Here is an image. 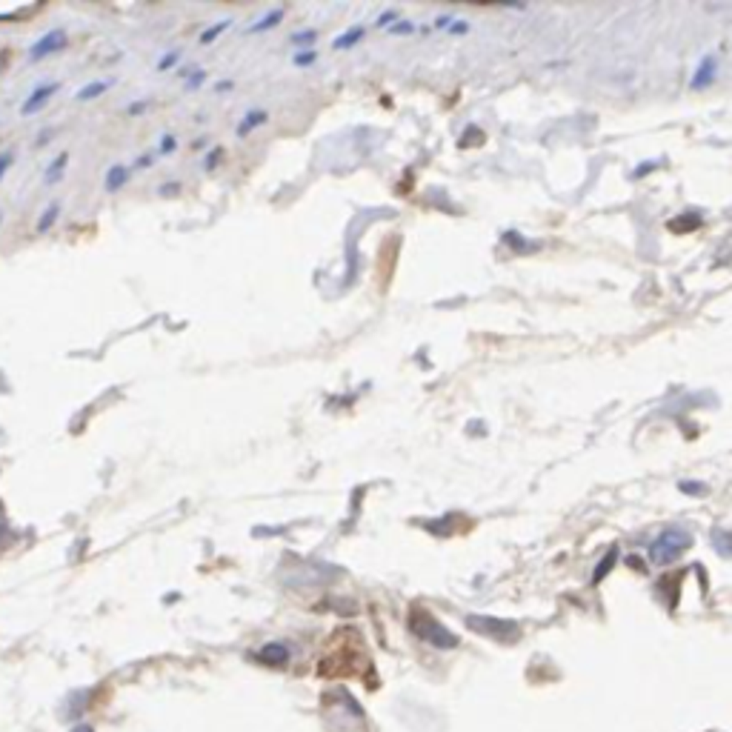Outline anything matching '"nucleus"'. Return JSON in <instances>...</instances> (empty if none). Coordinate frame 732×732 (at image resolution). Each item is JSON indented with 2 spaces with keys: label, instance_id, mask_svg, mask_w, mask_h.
I'll list each match as a JSON object with an SVG mask.
<instances>
[{
  "label": "nucleus",
  "instance_id": "obj_12",
  "mask_svg": "<svg viewBox=\"0 0 732 732\" xmlns=\"http://www.w3.org/2000/svg\"><path fill=\"white\" fill-rule=\"evenodd\" d=\"M58 218H60V203H58V201H52L49 206H46V209L40 212V218H37V223H35L37 235H46V232H49V229L58 223Z\"/></svg>",
  "mask_w": 732,
  "mask_h": 732
},
{
  "label": "nucleus",
  "instance_id": "obj_1",
  "mask_svg": "<svg viewBox=\"0 0 732 732\" xmlns=\"http://www.w3.org/2000/svg\"><path fill=\"white\" fill-rule=\"evenodd\" d=\"M690 547H692V535L687 529H681V527H670V529H664L652 541L649 558L658 566H670V563H675L683 555V550H690Z\"/></svg>",
  "mask_w": 732,
  "mask_h": 732
},
{
  "label": "nucleus",
  "instance_id": "obj_29",
  "mask_svg": "<svg viewBox=\"0 0 732 732\" xmlns=\"http://www.w3.org/2000/svg\"><path fill=\"white\" fill-rule=\"evenodd\" d=\"M235 89V80H221V83H215V92L218 94H226V92H232Z\"/></svg>",
  "mask_w": 732,
  "mask_h": 732
},
{
  "label": "nucleus",
  "instance_id": "obj_18",
  "mask_svg": "<svg viewBox=\"0 0 732 732\" xmlns=\"http://www.w3.org/2000/svg\"><path fill=\"white\" fill-rule=\"evenodd\" d=\"M178 60H180V49H172V52H167V55H163V58L158 60L155 69H158V72H169V69L178 66Z\"/></svg>",
  "mask_w": 732,
  "mask_h": 732
},
{
  "label": "nucleus",
  "instance_id": "obj_25",
  "mask_svg": "<svg viewBox=\"0 0 732 732\" xmlns=\"http://www.w3.org/2000/svg\"><path fill=\"white\" fill-rule=\"evenodd\" d=\"M15 167V155L12 152H0V180L6 178V172Z\"/></svg>",
  "mask_w": 732,
  "mask_h": 732
},
{
  "label": "nucleus",
  "instance_id": "obj_4",
  "mask_svg": "<svg viewBox=\"0 0 732 732\" xmlns=\"http://www.w3.org/2000/svg\"><path fill=\"white\" fill-rule=\"evenodd\" d=\"M66 46V32L63 29H52V32H46L40 40H35L32 46H29V60H46V58H52V55H58L60 49Z\"/></svg>",
  "mask_w": 732,
  "mask_h": 732
},
{
  "label": "nucleus",
  "instance_id": "obj_20",
  "mask_svg": "<svg viewBox=\"0 0 732 732\" xmlns=\"http://www.w3.org/2000/svg\"><path fill=\"white\" fill-rule=\"evenodd\" d=\"M221 158H223V149H221V146L209 149V152H206V158H203V169H206V172H212V169H215L218 163H221Z\"/></svg>",
  "mask_w": 732,
  "mask_h": 732
},
{
  "label": "nucleus",
  "instance_id": "obj_7",
  "mask_svg": "<svg viewBox=\"0 0 732 732\" xmlns=\"http://www.w3.org/2000/svg\"><path fill=\"white\" fill-rule=\"evenodd\" d=\"M266 121H269V112L266 109H249L241 117V124H238V129H235V135H238V137H249L255 129H261Z\"/></svg>",
  "mask_w": 732,
  "mask_h": 732
},
{
  "label": "nucleus",
  "instance_id": "obj_30",
  "mask_svg": "<svg viewBox=\"0 0 732 732\" xmlns=\"http://www.w3.org/2000/svg\"><path fill=\"white\" fill-rule=\"evenodd\" d=\"M178 189H180V186H178V180H172V186H163V189H160V195H169V192H178Z\"/></svg>",
  "mask_w": 732,
  "mask_h": 732
},
{
  "label": "nucleus",
  "instance_id": "obj_11",
  "mask_svg": "<svg viewBox=\"0 0 732 732\" xmlns=\"http://www.w3.org/2000/svg\"><path fill=\"white\" fill-rule=\"evenodd\" d=\"M66 167H69V155L66 152H60L49 167H46V172H43V183L46 186H55L60 178H63V172H66Z\"/></svg>",
  "mask_w": 732,
  "mask_h": 732
},
{
  "label": "nucleus",
  "instance_id": "obj_14",
  "mask_svg": "<svg viewBox=\"0 0 732 732\" xmlns=\"http://www.w3.org/2000/svg\"><path fill=\"white\" fill-rule=\"evenodd\" d=\"M229 26H232V20H221V23H212V26H206L201 32V46H209L212 40H218Z\"/></svg>",
  "mask_w": 732,
  "mask_h": 732
},
{
  "label": "nucleus",
  "instance_id": "obj_24",
  "mask_svg": "<svg viewBox=\"0 0 732 732\" xmlns=\"http://www.w3.org/2000/svg\"><path fill=\"white\" fill-rule=\"evenodd\" d=\"M715 547L724 552V555H729L732 552V532H718L715 535Z\"/></svg>",
  "mask_w": 732,
  "mask_h": 732
},
{
  "label": "nucleus",
  "instance_id": "obj_9",
  "mask_svg": "<svg viewBox=\"0 0 732 732\" xmlns=\"http://www.w3.org/2000/svg\"><path fill=\"white\" fill-rule=\"evenodd\" d=\"M283 20V9L280 6H275V9H269L264 17H257L252 26H246V35H261V32H269V29H275L278 23Z\"/></svg>",
  "mask_w": 732,
  "mask_h": 732
},
{
  "label": "nucleus",
  "instance_id": "obj_23",
  "mask_svg": "<svg viewBox=\"0 0 732 732\" xmlns=\"http://www.w3.org/2000/svg\"><path fill=\"white\" fill-rule=\"evenodd\" d=\"M392 23H398V12H395V9H386L381 17L375 20V26H377V29H392Z\"/></svg>",
  "mask_w": 732,
  "mask_h": 732
},
{
  "label": "nucleus",
  "instance_id": "obj_19",
  "mask_svg": "<svg viewBox=\"0 0 732 732\" xmlns=\"http://www.w3.org/2000/svg\"><path fill=\"white\" fill-rule=\"evenodd\" d=\"M315 60H318V52H315V49H300V52H295V58H292V63H295L298 69L312 66Z\"/></svg>",
  "mask_w": 732,
  "mask_h": 732
},
{
  "label": "nucleus",
  "instance_id": "obj_15",
  "mask_svg": "<svg viewBox=\"0 0 732 732\" xmlns=\"http://www.w3.org/2000/svg\"><path fill=\"white\" fill-rule=\"evenodd\" d=\"M318 40V32L315 29H300V32H295L292 37H289V43L292 46H298V52L300 49H312V43Z\"/></svg>",
  "mask_w": 732,
  "mask_h": 732
},
{
  "label": "nucleus",
  "instance_id": "obj_28",
  "mask_svg": "<svg viewBox=\"0 0 732 732\" xmlns=\"http://www.w3.org/2000/svg\"><path fill=\"white\" fill-rule=\"evenodd\" d=\"M137 169H146V167H155V155H140L137 163H135Z\"/></svg>",
  "mask_w": 732,
  "mask_h": 732
},
{
  "label": "nucleus",
  "instance_id": "obj_2",
  "mask_svg": "<svg viewBox=\"0 0 732 732\" xmlns=\"http://www.w3.org/2000/svg\"><path fill=\"white\" fill-rule=\"evenodd\" d=\"M409 629L418 635L420 641H427L438 649H455L458 647V638L446 629L441 621H435L429 612H420V609H412L409 612Z\"/></svg>",
  "mask_w": 732,
  "mask_h": 732
},
{
  "label": "nucleus",
  "instance_id": "obj_13",
  "mask_svg": "<svg viewBox=\"0 0 732 732\" xmlns=\"http://www.w3.org/2000/svg\"><path fill=\"white\" fill-rule=\"evenodd\" d=\"M109 86H112V80H94V83H86V86L75 94V101H80V103L94 101V98H101V94H103Z\"/></svg>",
  "mask_w": 732,
  "mask_h": 732
},
{
  "label": "nucleus",
  "instance_id": "obj_6",
  "mask_svg": "<svg viewBox=\"0 0 732 732\" xmlns=\"http://www.w3.org/2000/svg\"><path fill=\"white\" fill-rule=\"evenodd\" d=\"M129 167L126 163H112V167L106 169V178H103V189L109 195H114V192H121V189L129 183Z\"/></svg>",
  "mask_w": 732,
  "mask_h": 732
},
{
  "label": "nucleus",
  "instance_id": "obj_26",
  "mask_svg": "<svg viewBox=\"0 0 732 732\" xmlns=\"http://www.w3.org/2000/svg\"><path fill=\"white\" fill-rule=\"evenodd\" d=\"M412 29H415V26H412V23H409V20H398V23H395V26L389 29V35H409Z\"/></svg>",
  "mask_w": 732,
  "mask_h": 732
},
{
  "label": "nucleus",
  "instance_id": "obj_27",
  "mask_svg": "<svg viewBox=\"0 0 732 732\" xmlns=\"http://www.w3.org/2000/svg\"><path fill=\"white\" fill-rule=\"evenodd\" d=\"M146 106H149V101H137V103H132V106H126V114H129V117H137V114H140V112H144Z\"/></svg>",
  "mask_w": 732,
  "mask_h": 732
},
{
  "label": "nucleus",
  "instance_id": "obj_10",
  "mask_svg": "<svg viewBox=\"0 0 732 732\" xmlns=\"http://www.w3.org/2000/svg\"><path fill=\"white\" fill-rule=\"evenodd\" d=\"M364 26H349L341 37H335V43H332V49H338V52H346V49H355V46L364 40Z\"/></svg>",
  "mask_w": 732,
  "mask_h": 732
},
{
  "label": "nucleus",
  "instance_id": "obj_17",
  "mask_svg": "<svg viewBox=\"0 0 732 732\" xmlns=\"http://www.w3.org/2000/svg\"><path fill=\"white\" fill-rule=\"evenodd\" d=\"M713 75H715V60L713 58H706L704 63H701V72L695 75V80H692V86H704L706 83V78L713 80Z\"/></svg>",
  "mask_w": 732,
  "mask_h": 732
},
{
  "label": "nucleus",
  "instance_id": "obj_8",
  "mask_svg": "<svg viewBox=\"0 0 732 732\" xmlns=\"http://www.w3.org/2000/svg\"><path fill=\"white\" fill-rule=\"evenodd\" d=\"M257 658L264 661L266 667H287L289 664V647L287 644H266L261 647V652H257Z\"/></svg>",
  "mask_w": 732,
  "mask_h": 732
},
{
  "label": "nucleus",
  "instance_id": "obj_22",
  "mask_svg": "<svg viewBox=\"0 0 732 732\" xmlns=\"http://www.w3.org/2000/svg\"><path fill=\"white\" fill-rule=\"evenodd\" d=\"M175 149H178V137H175V135H163V137H160V144H158V152H160V155H172Z\"/></svg>",
  "mask_w": 732,
  "mask_h": 732
},
{
  "label": "nucleus",
  "instance_id": "obj_31",
  "mask_svg": "<svg viewBox=\"0 0 732 732\" xmlns=\"http://www.w3.org/2000/svg\"><path fill=\"white\" fill-rule=\"evenodd\" d=\"M75 732H92V729H89V726H80V729H75Z\"/></svg>",
  "mask_w": 732,
  "mask_h": 732
},
{
  "label": "nucleus",
  "instance_id": "obj_3",
  "mask_svg": "<svg viewBox=\"0 0 732 732\" xmlns=\"http://www.w3.org/2000/svg\"><path fill=\"white\" fill-rule=\"evenodd\" d=\"M466 627L472 632L484 635V638L501 641V644H512L521 638V627L515 621H504V618H489V615H466Z\"/></svg>",
  "mask_w": 732,
  "mask_h": 732
},
{
  "label": "nucleus",
  "instance_id": "obj_32",
  "mask_svg": "<svg viewBox=\"0 0 732 732\" xmlns=\"http://www.w3.org/2000/svg\"><path fill=\"white\" fill-rule=\"evenodd\" d=\"M0 223H3V212H0Z\"/></svg>",
  "mask_w": 732,
  "mask_h": 732
},
{
  "label": "nucleus",
  "instance_id": "obj_5",
  "mask_svg": "<svg viewBox=\"0 0 732 732\" xmlns=\"http://www.w3.org/2000/svg\"><path fill=\"white\" fill-rule=\"evenodd\" d=\"M58 89H60L58 83H43V86L32 89V94H29V98L23 101V106H20V114H23V117H29V114L40 112L46 103H49V101L55 98V92H58Z\"/></svg>",
  "mask_w": 732,
  "mask_h": 732
},
{
  "label": "nucleus",
  "instance_id": "obj_16",
  "mask_svg": "<svg viewBox=\"0 0 732 732\" xmlns=\"http://www.w3.org/2000/svg\"><path fill=\"white\" fill-rule=\"evenodd\" d=\"M615 561H618V552H615V550H609V552L604 555V561H601V563L595 566V572H593V581H595V584H598V581H604V578L609 575V570H612V566H615Z\"/></svg>",
  "mask_w": 732,
  "mask_h": 732
},
{
  "label": "nucleus",
  "instance_id": "obj_21",
  "mask_svg": "<svg viewBox=\"0 0 732 732\" xmlns=\"http://www.w3.org/2000/svg\"><path fill=\"white\" fill-rule=\"evenodd\" d=\"M203 80H206V69H195V72L189 75V80H186L183 86H186V92H195V89L203 86Z\"/></svg>",
  "mask_w": 732,
  "mask_h": 732
}]
</instances>
